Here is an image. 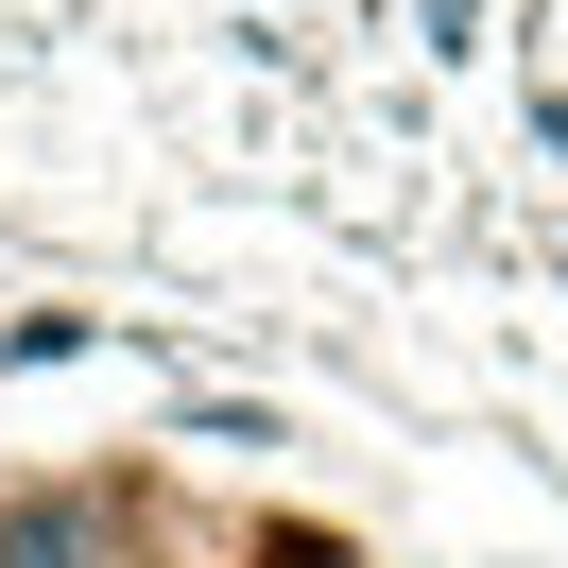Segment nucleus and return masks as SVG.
<instances>
[{
    "mask_svg": "<svg viewBox=\"0 0 568 568\" xmlns=\"http://www.w3.org/2000/svg\"><path fill=\"white\" fill-rule=\"evenodd\" d=\"M0 568H139L121 483H18L0 499Z\"/></svg>",
    "mask_w": 568,
    "mask_h": 568,
    "instance_id": "1",
    "label": "nucleus"
}]
</instances>
